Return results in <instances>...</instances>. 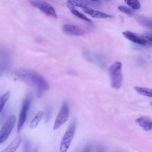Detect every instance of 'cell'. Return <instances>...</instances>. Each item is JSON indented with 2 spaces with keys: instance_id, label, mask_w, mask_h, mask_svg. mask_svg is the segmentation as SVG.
<instances>
[{
  "instance_id": "cell-20",
  "label": "cell",
  "mask_w": 152,
  "mask_h": 152,
  "mask_svg": "<svg viewBox=\"0 0 152 152\" xmlns=\"http://www.w3.org/2000/svg\"><path fill=\"white\" fill-rule=\"evenodd\" d=\"M118 9L120 11L125 13L129 16H132L134 14V12L132 10L124 6H118Z\"/></svg>"
},
{
  "instance_id": "cell-18",
  "label": "cell",
  "mask_w": 152,
  "mask_h": 152,
  "mask_svg": "<svg viewBox=\"0 0 152 152\" xmlns=\"http://www.w3.org/2000/svg\"><path fill=\"white\" fill-rule=\"evenodd\" d=\"M126 3L132 9L134 10H139L140 4L138 0H124Z\"/></svg>"
},
{
  "instance_id": "cell-19",
  "label": "cell",
  "mask_w": 152,
  "mask_h": 152,
  "mask_svg": "<svg viewBox=\"0 0 152 152\" xmlns=\"http://www.w3.org/2000/svg\"><path fill=\"white\" fill-rule=\"evenodd\" d=\"M10 96V92L8 91L0 97V112L2 110Z\"/></svg>"
},
{
  "instance_id": "cell-25",
  "label": "cell",
  "mask_w": 152,
  "mask_h": 152,
  "mask_svg": "<svg viewBox=\"0 0 152 152\" xmlns=\"http://www.w3.org/2000/svg\"><path fill=\"white\" fill-rule=\"evenodd\" d=\"M44 91L42 90L37 89V96L38 98H40L42 96Z\"/></svg>"
},
{
  "instance_id": "cell-12",
  "label": "cell",
  "mask_w": 152,
  "mask_h": 152,
  "mask_svg": "<svg viewBox=\"0 0 152 152\" xmlns=\"http://www.w3.org/2000/svg\"><path fill=\"white\" fill-rule=\"evenodd\" d=\"M22 141V137L20 135L17 136L12 142L3 151V152H13L19 147Z\"/></svg>"
},
{
  "instance_id": "cell-24",
  "label": "cell",
  "mask_w": 152,
  "mask_h": 152,
  "mask_svg": "<svg viewBox=\"0 0 152 152\" xmlns=\"http://www.w3.org/2000/svg\"><path fill=\"white\" fill-rule=\"evenodd\" d=\"M92 145L90 143L88 144L86 147L84 149V152H89L91 151V150L92 148Z\"/></svg>"
},
{
  "instance_id": "cell-26",
  "label": "cell",
  "mask_w": 152,
  "mask_h": 152,
  "mask_svg": "<svg viewBox=\"0 0 152 152\" xmlns=\"http://www.w3.org/2000/svg\"><path fill=\"white\" fill-rule=\"evenodd\" d=\"M90 0L92 1H94V2H99V0Z\"/></svg>"
},
{
  "instance_id": "cell-8",
  "label": "cell",
  "mask_w": 152,
  "mask_h": 152,
  "mask_svg": "<svg viewBox=\"0 0 152 152\" xmlns=\"http://www.w3.org/2000/svg\"><path fill=\"white\" fill-rule=\"evenodd\" d=\"M62 29L65 34L79 36L83 35L85 33L84 31L81 28L70 24L64 25L62 27Z\"/></svg>"
},
{
  "instance_id": "cell-16",
  "label": "cell",
  "mask_w": 152,
  "mask_h": 152,
  "mask_svg": "<svg viewBox=\"0 0 152 152\" xmlns=\"http://www.w3.org/2000/svg\"><path fill=\"white\" fill-rule=\"evenodd\" d=\"M69 10L74 15L88 23H92V21L81 12L79 11L74 6H72Z\"/></svg>"
},
{
  "instance_id": "cell-2",
  "label": "cell",
  "mask_w": 152,
  "mask_h": 152,
  "mask_svg": "<svg viewBox=\"0 0 152 152\" xmlns=\"http://www.w3.org/2000/svg\"><path fill=\"white\" fill-rule=\"evenodd\" d=\"M123 36L127 39L132 42L142 45L151 46L152 34L147 32L140 34L126 31L122 32Z\"/></svg>"
},
{
  "instance_id": "cell-1",
  "label": "cell",
  "mask_w": 152,
  "mask_h": 152,
  "mask_svg": "<svg viewBox=\"0 0 152 152\" xmlns=\"http://www.w3.org/2000/svg\"><path fill=\"white\" fill-rule=\"evenodd\" d=\"M122 65L121 62L116 61L108 68V72L111 87L115 89L121 86L123 80L122 73Z\"/></svg>"
},
{
  "instance_id": "cell-6",
  "label": "cell",
  "mask_w": 152,
  "mask_h": 152,
  "mask_svg": "<svg viewBox=\"0 0 152 152\" xmlns=\"http://www.w3.org/2000/svg\"><path fill=\"white\" fill-rule=\"evenodd\" d=\"M69 115V109L67 102L63 104L56 118L53 126V129L56 130L64 124L67 120Z\"/></svg>"
},
{
  "instance_id": "cell-23",
  "label": "cell",
  "mask_w": 152,
  "mask_h": 152,
  "mask_svg": "<svg viewBox=\"0 0 152 152\" xmlns=\"http://www.w3.org/2000/svg\"><path fill=\"white\" fill-rule=\"evenodd\" d=\"M29 2L33 7L39 8L41 3L33 0H30Z\"/></svg>"
},
{
  "instance_id": "cell-4",
  "label": "cell",
  "mask_w": 152,
  "mask_h": 152,
  "mask_svg": "<svg viewBox=\"0 0 152 152\" xmlns=\"http://www.w3.org/2000/svg\"><path fill=\"white\" fill-rule=\"evenodd\" d=\"M16 118L14 115L8 117L0 131V143L5 141L9 136L15 124Z\"/></svg>"
},
{
  "instance_id": "cell-11",
  "label": "cell",
  "mask_w": 152,
  "mask_h": 152,
  "mask_svg": "<svg viewBox=\"0 0 152 152\" xmlns=\"http://www.w3.org/2000/svg\"><path fill=\"white\" fill-rule=\"evenodd\" d=\"M39 9L46 15L53 16L56 18H57V16L54 8L47 2L41 3Z\"/></svg>"
},
{
  "instance_id": "cell-21",
  "label": "cell",
  "mask_w": 152,
  "mask_h": 152,
  "mask_svg": "<svg viewBox=\"0 0 152 152\" xmlns=\"http://www.w3.org/2000/svg\"><path fill=\"white\" fill-rule=\"evenodd\" d=\"M53 111L52 107L49 105L47 107L45 117V122L48 123L50 120Z\"/></svg>"
},
{
  "instance_id": "cell-14",
  "label": "cell",
  "mask_w": 152,
  "mask_h": 152,
  "mask_svg": "<svg viewBox=\"0 0 152 152\" xmlns=\"http://www.w3.org/2000/svg\"><path fill=\"white\" fill-rule=\"evenodd\" d=\"M134 89L139 94L145 96L152 97V89L148 88L135 86Z\"/></svg>"
},
{
  "instance_id": "cell-9",
  "label": "cell",
  "mask_w": 152,
  "mask_h": 152,
  "mask_svg": "<svg viewBox=\"0 0 152 152\" xmlns=\"http://www.w3.org/2000/svg\"><path fill=\"white\" fill-rule=\"evenodd\" d=\"M82 10L85 13L93 17L98 18H111L113 16L102 12H101L95 10L88 7L82 8Z\"/></svg>"
},
{
  "instance_id": "cell-22",
  "label": "cell",
  "mask_w": 152,
  "mask_h": 152,
  "mask_svg": "<svg viewBox=\"0 0 152 152\" xmlns=\"http://www.w3.org/2000/svg\"><path fill=\"white\" fill-rule=\"evenodd\" d=\"M31 146V144L28 140L26 139L24 143V150L25 152H28Z\"/></svg>"
},
{
  "instance_id": "cell-27",
  "label": "cell",
  "mask_w": 152,
  "mask_h": 152,
  "mask_svg": "<svg viewBox=\"0 0 152 152\" xmlns=\"http://www.w3.org/2000/svg\"></svg>"
},
{
  "instance_id": "cell-7",
  "label": "cell",
  "mask_w": 152,
  "mask_h": 152,
  "mask_svg": "<svg viewBox=\"0 0 152 152\" xmlns=\"http://www.w3.org/2000/svg\"><path fill=\"white\" fill-rule=\"evenodd\" d=\"M32 86H36L37 89L44 91L49 90L50 85L46 79L41 75L33 71L31 79Z\"/></svg>"
},
{
  "instance_id": "cell-3",
  "label": "cell",
  "mask_w": 152,
  "mask_h": 152,
  "mask_svg": "<svg viewBox=\"0 0 152 152\" xmlns=\"http://www.w3.org/2000/svg\"><path fill=\"white\" fill-rule=\"evenodd\" d=\"M76 127L75 119H73L64 133L61 142L60 151L66 152L69 148L74 137Z\"/></svg>"
},
{
  "instance_id": "cell-17",
  "label": "cell",
  "mask_w": 152,
  "mask_h": 152,
  "mask_svg": "<svg viewBox=\"0 0 152 152\" xmlns=\"http://www.w3.org/2000/svg\"><path fill=\"white\" fill-rule=\"evenodd\" d=\"M67 2L74 7L82 8L88 7L89 5V2L85 0H68Z\"/></svg>"
},
{
  "instance_id": "cell-15",
  "label": "cell",
  "mask_w": 152,
  "mask_h": 152,
  "mask_svg": "<svg viewBox=\"0 0 152 152\" xmlns=\"http://www.w3.org/2000/svg\"><path fill=\"white\" fill-rule=\"evenodd\" d=\"M43 111H39L30 123V126L31 129L35 128L38 125L43 115Z\"/></svg>"
},
{
  "instance_id": "cell-13",
  "label": "cell",
  "mask_w": 152,
  "mask_h": 152,
  "mask_svg": "<svg viewBox=\"0 0 152 152\" xmlns=\"http://www.w3.org/2000/svg\"><path fill=\"white\" fill-rule=\"evenodd\" d=\"M136 20L138 23L141 25L147 28H152L151 19L142 15H138Z\"/></svg>"
},
{
  "instance_id": "cell-10",
  "label": "cell",
  "mask_w": 152,
  "mask_h": 152,
  "mask_svg": "<svg viewBox=\"0 0 152 152\" xmlns=\"http://www.w3.org/2000/svg\"><path fill=\"white\" fill-rule=\"evenodd\" d=\"M135 121L145 131H149L152 129V120L148 116H141L137 119Z\"/></svg>"
},
{
  "instance_id": "cell-5",
  "label": "cell",
  "mask_w": 152,
  "mask_h": 152,
  "mask_svg": "<svg viewBox=\"0 0 152 152\" xmlns=\"http://www.w3.org/2000/svg\"><path fill=\"white\" fill-rule=\"evenodd\" d=\"M32 94L29 93L27 95L22 105L21 110L20 112L17 128V133H19L24 124L26 118L27 113L31 104Z\"/></svg>"
}]
</instances>
